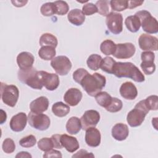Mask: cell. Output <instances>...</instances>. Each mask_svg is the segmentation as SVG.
I'll list each match as a JSON object with an SVG mask.
<instances>
[{"mask_svg":"<svg viewBox=\"0 0 158 158\" xmlns=\"http://www.w3.org/2000/svg\"><path fill=\"white\" fill-rule=\"evenodd\" d=\"M118 78H130L136 82H143L145 80L144 75L139 69L131 62H115L113 73Z\"/></svg>","mask_w":158,"mask_h":158,"instance_id":"1","label":"cell"},{"mask_svg":"<svg viewBox=\"0 0 158 158\" xmlns=\"http://www.w3.org/2000/svg\"><path fill=\"white\" fill-rule=\"evenodd\" d=\"M106 83V77L99 73H94L93 75L87 73L80 83L83 89L90 96H95L101 92L105 87Z\"/></svg>","mask_w":158,"mask_h":158,"instance_id":"2","label":"cell"},{"mask_svg":"<svg viewBox=\"0 0 158 158\" xmlns=\"http://www.w3.org/2000/svg\"><path fill=\"white\" fill-rule=\"evenodd\" d=\"M149 110L146 106L144 99L138 102L135 108L130 110L127 116V121L131 127H136L141 125Z\"/></svg>","mask_w":158,"mask_h":158,"instance_id":"3","label":"cell"},{"mask_svg":"<svg viewBox=\"0 0 158 158\" xmlns=\"http://www.w3.org/2000/svg\"><path fill=\"white\" fill-rule=\"evenodd\" d=\"M18 78L22 83L33 89H41L43 86L39 71L36 70L34 67L25 70H19L18 72Z\"/></svg>","mask_w":158,"mask_h":158,"instance_id":"4","label":"cell"},{"mask_svg":"<svg viewBox=\"0 0 158 158\" xmlns=\"http://www.w3.org/2000/svg\"><path fill=\"white\" fill-rule=\"evenodd\" d=\"M140 20L143 30L148 34H154L158 32V23L156 18L146 10H139L135 14Z\"/></svg>","mask_w":158,"mask_h":158,"instance_id":"5","label":"cell"},{"mask_svg":"<svg viewBox=\"0 0 158 158\" xmlns=\"http://www.w3.org/2000/svg\"><path fill=\"white\" fill-rule=\"evenodd\" d=\"M1 95L3 102L8 106L13 107L15 106L18 101L19 91L18 88L15 85L1 83Z\"/></svg>","mask_w":158,"mask_h":158,"instance_id":"6","label":"cell"},{"mask_svg":"<svg viewBox=\"0 0 158 158\" xmlns=\"http://www.w3.org/2000/svg\"><path fill=\"white\" fill-rule=\"evenodd\" d=\"M29 125L35 129L40 131L46 130L50 126L49 117L42 113H35L30 112L28 115Z\"/></svg>","mask_w":158,"mask_h":158,"instance_id":"7","label":"cell"},{"mask_svg":"<svg viewBox=\"0 0 158 158\" xmlns=\"http://www.w3.org/2000/svg\"><path fill=\"white\" fill-rule=\"evenodd\" d=\"M106 23L108 30L114 35L120 34L123 30V17L120 13L110 12L106 16Z\"/></svg>","mask_w":158,"mask_h":158,"instance_id":"8","label":"cell"},{"mask_svg":"<svg viewBox=\"0 0 158 158\" xmlns=\"http://www.w3.org/2000/svg\"><path fill=\"white\" fill-rule=\"evenodd\" d=\"M51 65L59 75L64 76L68 74L72 68V62L65 56H59L54 57L51 61Z\"/></svg>","mask_w":158,"mask_h":158,"instance_id":"9","label":"cell"},{"mask_svg":"<svg viewBox=\"0 0 158 158\" xmlns=\"http://www.w3.org/2000/svg\"><path fill=\"white\" fill-rule=\"evenodd\" d=\"M100 120L99 113L95 110H88L85 112L80 118L81 128L86 130L89 128L95 127Z\"/></svg>","mask_w":158,"mask_h":158,"instance_id":"10","label":"cell"},{"mask_svg":"<svg viewBox=\"0 0 158 158\" xmlns=\"http://www.w3.org/2000/svg\"><path fill=\"white\" fill-rule=\"evenodd\" d=\"M142 62L140 65L143 72L146 75H151L156 70L154 64L155 54L152 51L143 52L141 55Z\"/></svg>","mask_w":158,"mask_h":158,"instance_id":"11","label":"cell"},{"mask_svg":"<svg viewBox=\"0 0 158 158\" xmlns=\"http://www.w3.org/2000/svg\"><path fill=\"white\" fill-rule=\"evenodd\" d=\"M136 48L131 43L117 44L113 56L117 59H128L131 57L135 53Z\"/></svg>","mask_w":158,"mask_h":158,"instance_id":"12","label":"cell"},{"mask_svg":"<svg viewBox=\"0 0 158 158\" xmlns=\"http://www.w3.org/2000/svg\"><path fill=\"white\" fill-rule=\"evenodd\" d=\"M40 77L43 85L49 91H54L59 85V78L57 74L50 73L46 71H39Z\"/></svg>","mask_w":158,"mask_h":158,"instance_id":"13","label":"cell"},{"mask_svg":"<svg viewBox=\"0 0 158 158\" xmlns=\"http://www.w3.org/2000/svg\"><path fill=\"white\" fill-rule=\"evenodd\" d=\"M138 44L143 51H156L158 46V40L154 36L143 33L139 37Z\"/></svg>","mask_w":158,"mask_h":158,"instance_id":"14","label":"cell"},{"mask_svg":"<svg viewBox=\"0 0 158 158\" xmlns=\"http://www.w3.org/2000/svg\"><path fill=\"white\" fill-rule=\"evenodd\" d=\"M28 117L23 112H19L14 115L10 121V128L15 132H20L24 130L27 125Z\"/></svg>","mask_w":158,"mask_h":158,"instance_id":"15","label":"cell"},{"mask_svg":"<svg viewBox=\"0 0 158 158\" xmlns=\"http://www.w3.org/2000/svg\"><path fill=\"white\" fill-rule=\"evenodd\" d=\"M35 58L29 52H22L17 57V63L20 70H27L33 67Z\"/></svg>","mask_w":158,"mask_h":158,"instance_id":"16","label":"cell"},{"mask_svg":"<svg viewBox=\"0 0 158 158\" xmlns=\"http://www.w3.org/2000/svg\"><path fill=\"white\" fill-rule=\"evenodd\" d=\"M119 92L122 97L127 100H133L138 96V91L136 86L130 81L122 83Z\"/></svg>","mask_w":158,"mask_h":158,"instance_id":"17","label":"cell"},{"mask_svg":"<svg viewBox=\"0 0 158 158\" xmlns=\"http://www.w3.org/2000/svg\"><path fill=\"white\" fill-rule=\"evenodd\" d=\"M82 99V93L77 88H72L69 89L64 96V101L70 106H75Z\"/></svg>","mask_w":158,"mask_h":158,"instance_id":"18","label":"cell"},{"mask_svg":"<svg viewBox=\"0 0 158 158\" xmlns=\"http://www.w3.org/2000/svg\"><path fill=\"white\" fill-rule=\"evenodd\" d=\"M100 131L95 127L89 128L86 130L85 142L90 147H97L101 143Z\"/></svg>","mask_w":158,"mask_h":158,"instance_id":"19","label":"cell"},{"mask_svg":"<svg viewBox=\"0 0 158 158\" xmlns=\"http://www.w3.org/2000/svg\"><path fill=\"white\" fill-rule=\"evenodd\" d=\"M49 107L48 99L45 96H40L33 100L30 104L31 112L35 113H43Z\"/></svg>","mask_w":158,"mask_h":158,"instance_id":"20","label":"cell"},{"mask_svg":"<svg viewBox=\"0 0 158 158\" xmlns=\"http://www.w3.org/2000/svg\"><path fill=\"white\" fill-rule=\"evenodd\" d=\"M60 143L63 148H64L69 152H74L79 148V143L76 138L66 134L61 135Z\"/></svg>","mask_w":158,"mask_h":158,"instance_id":"21","label":"cell"},{"mask_svg":"<svg viewBox=\"0 0 158 158\" xmlns=\"http://www.w3.org/2000/svg\"><path fill=\"white\" fill-rule=\"evenodd\" d=\"M128 126L122 123H116L112 128V136L117 141H123L128 136Z\"/></svg>","mask_w":158,"mask_h":158,"instance_id":"22","label":"cell"},{"mask_svg":"<svg viewBox=\"0 0 158 158\" xmlns=\"http://www.w3.org/2000/svg\"><path fill=\"white\" fill-rule=\"evenodd\" d=\"M67 19L69 21L74 25H81L85 20V15L82 12V10L78 9H74L71 10L68 15Z\"/></svg>","mask_w":158,"mask_h":158,"instance_id":"23","label":"cell"},{"mask_svg":"<svg viewBox=\"0 0 158 158\" xmlns=\"http://www.w3.org/2000/svg\"><path fill=\"white\" fill-rule=\"evenodd\" d=\"M67 131L70 135L77 134L81 128L80 119L77 117H70L66 123Z\"/></svg>","mask_w":158,"mask_h":158,"instance_id":"24","label":"cell"},{"mask_svg":"<svg viewBox=\"0 0 158 158\" xmlns=\"http://www.w3.org/2000/svg\"><path fill=\"white\" fill-rule=\"evenodd\" d=\"M125 24L127 28L132 33L137 32L141 27V22L136 15H130L126 18Z\"/></svg>","mask_w":158,"mask_h":158,"instance_id":"25","label":"cell"},{"mask_svg":"<svg viewBox=\"0 0 158 158\" xmlns=\"http://www.w3.org/2000/svg\"><path fill=\"white\" fill-rule=\"evenodd\" d=\"M52 112L59 117L66 116L70 112V107L62 102H57L52 106Z\"/></svg>","mask_w":158,"mask_h":158,"instance_id":"26","label":"cell"},{"mask_svg":"<svg viewBox=\"0 0 158 158\" xmlns=\"http://www.w3.org/2000/svg\"><path fill=\"white\" fill-rule=\"evenodd\" d=\"M40 45L42 46H51L54 48L57 46V38L51 33H46L43 34L40 38Z\"/></svg>","mask_w":158,"mask_h":158,"instance_id":"27","label":"cell"},{"mask_svg":"<svg viewBox=\"0 0 158 158\" xmlns=\"http://www.w3.org/2000/svg\"><path fill=\"white\" fill-rule=\"evenodd\" d=\"M56 54L55 48L51 46H42L38 51L40 57L45 60H52L56 56Z\"/></svg>","mask_w":158,"mask_h":158,"instance_id":"28","label":"cell"},{"mask_svg":"<svg viewBox=\"0 0 158 158\" xmlns=\"http://www.w3.org/2000/svg\"><path fill=\"white\" fill-rule=\"evenodd\" d=\"M94 97L97 103L105 109L110 104L112 99V97L106 91H101Z\"/></svg>","mask_w":158,"mask_h":158,"instance_id":"29","label":"cell"},{"mask_svg":"<svg viewBox=\"0 0 158 158\" xmlns=\"http://www.w3.org/2000/svg\"><path fill=\"white\" fill-rule=\"evenodd\" d=\"M102 60V58L100 55L96 54H91L88 57L86 60L87 66L92 70H97L101 67Z\"/></svg>","mask_w":158,"mask_h":158,"instance_id":"30","label":"cell"},{"mask_svg":"<svg viewBox=\"0 0 158 158\" xmlns=\"http://www.w3.org/2000/svg\"><path fill=\"white\" fill-rule=\"evenodd\" d=\"M116 44L110 40H106L102 41L100 45L101 51L106 56L113 55L115 50Z\"/></svg>","mask_w":158,"mask_h":158,"instance_id":"31","label":"cell"},{"mask_svg":"<svg viewBox=\"0 0 158 158\" xmlns=\"http://www.w3.org/2000/svg\"><path fill=\"white\" fill-rule=\"evenodd\" d=\"M115 62L116 61L114 60L112 57H106L102 59L100 68L102 69V71L109 74H112L114 67Z\"/></svg>","mask_w":158,"mask_h":158,"instance_id":"32","label":"cell"},{"mask_svg":"<svg viewBox=\"0 0 158 158\" xmlns=\"http://www.w3.org/2000/svg\"><path fill=\"white\" fill-rule=\"evenodd\" d=\"M54 4L55 6V14L59 15H64L68 12L69 6L65 1H56L54 2Z\"/></svg>","mask_w":158,"mask_h":158,"instance_id":"33","label":"cell"},{"mask_svg":"<svg viewBox=\"0 0 158 158\" xmlns=\"http://www.w3.org/2000/svg\"><path fill=\"white\" fill-rule=\"evenodd\" d=\"M109 2L106 0H99L96 2V6L98 9V12L102 15L107 16L109 12Z\"/></svg>","mask_w":158,"mask_h":158,"instance_id":"34","label":"cell"},{"mask_svg":"<svg viewBox=\"0 0 158 158\" xmlns=\"http://www.w3.org/2000/svg\"><path fill=\"white\" fill-rule=\"evenodd\" d=\"M109 4L110 5L112 10L114 11H122L128 8V1L126 0H112L110 1Z\"/></svg>","mask_w":158,"mask_h":158,"instance_id":"35","label":"cell"},{"mask_svg":"<svg viewBox=\"0 0 158 158\" xmlns=\"http://www.w3.org/2000/svg\"><path fill=\"white\" fill-rule=\"evenodd\" d=\"M38 147L40 150L46 152L52 149L54 145L51 138H43L38 142Z\"/></svg>","mask_w":158,"mask_h":158,"instance_id":"36","label":"cell"},{"mask_svg":"<svg viewBox=\"0 0 158 158\" xmlns=\"http://www.w3.org/2000/svg\"><path fill=\"white\" fill-rule=\"evenodd\" d=\"M123 107L122 101L117 98H112L110 104L106 108V109L110 112H117L120 111Z\"/></svg>","mask_w":158,"mask_h":158,"instance_id":"37","label":"cell"},{"mask_svg":"<svg viewBox=\"0 0 158 158\" xmlns=\"http://www.w3.org/2000/svg\"><path fill=\"white\" fill-rule=\"evenodd\" d=\"M40 12L43 15L46 17H49L54 15L55 14V6L54 2L43 4L40 8Z\"/></svg>","mask_w":158,"mask_h":158,"instance_id":"38","label":"cell"},{"mask_svg":"<svg viewBox=\"0 0 158 158\" xmlns=\"http://www.w3.org/2000/svg\"><path fill=\"white\" fill-rule=\"evenodd\" d=\"M36 143V139L33 135H30L22 138L19 141V144L23 148H31Z\"/></svg>","mask_w":158,"mask_h":158,"instance_id":"39","label":"cell"},{"mask_svg":"<svg viewBox=\"0 0 158 158\" xmlns=\"http://www.w3.org/2000/svg\"><path fill=\"white\" fill-rule=\"evenodd\" d=\"M144 102L146 107L150 110H157L158 109V97L157 95H151L148 96Z\"/></svg>","mask_w":158,"mask_h":158,"instance_id":"40","label":"cell"},{"mask_svg":"<svg viewBox=\"0 0 158 158\" xmlns=\"http://www.w3.org/2000/svg\"><path fill=\"white\" fill-rule=\"evenodd\" d=\"M2 148L3 151L7 154L12 153L15 149V144L14 141L11 138H6L4 140Z\"/></svg>","mask_w":158,"mask_h":158,"instance_id":"41","label":"cell"},{"mask_svg":"<svg viewBox=\"0 0 158 158\" xmlns=\"http://www.w3.org/2000/svg\"><path fill=\"white\" fill-rule=\"evenodd\" d=\"M82 12L85 15H91L98 12V9L95 4L88 2L83 6Z\"/></svg>","mask_w":158,"mask_h":158,"instance_id":"42","label":"cell"},{"mask_svg":"<svg viewBox=\"0 0 158 158\" xmlns=\"http://www.w3.org/2000/svg\"><path fill=\"white\" fill-rule=\"evenodd\" d=\"M87 73H88V72L85 69H83V68L78 69L73 73V79L75 82L80 84L81 80Z\"/></svg>","mask_w":158,"mask_h":158,"instance_id":"43","label":"cell"},{"mask_svg":"<svg viewBox=\"0 0 158 158\" xmlns=\"http://www.w3.org/2000/svg\"><path fill=\"white\" fill-rule=\"evenodd\" d=\"M60 136L61 135H59V134H55L52 135L51 138L52 141L54 148L62 149L63 148L60 143Z\"/></svg>","mask_w":158,"mask_h":158,"instance_id":"44","label":"cell"},{"mask_svg":"<svg viewBox=\"0 0 158 158\" xmlns=\"http://www.w3.org/2000/svg\"><path fill=\"white\" fill-rule=\"evenodd\" d=\"M62 154L60 151L54 150V149H51L48 151L45 152V153L43 155V157H62Z\"/></svg>","mask_w":158,"mask_h":158,"instance_id":"45","label":"cell"},{"mask_svg":"<svg viewBox=\"0 0 158 158\" xmlns=\"http://www.w3.org/2000/svg\"><path fill=\"white\" fill-rule=\"evenodd\" d=\"M94 157V156L91 152H88L86 150L81 149L77 152L75 154L72 156V157Z\"/></svg>","mask_w":158,"mask_h":158,"instance_id":"46","label":"cell"},{"mask_svg":"<svg viewBox=\"0 0 158 158\" xmlns=\"http://www.w3.org/2000/svg\"><path fill=\"white\" fill-rule=\"evenodd\" d=\"M143 2V1H128V8L130 9H134L142 5Z\"/></svg>","mask_w":158,"mask_h":158,"instance_id":"47","label":"cell"},{"mask_svg":"<svg viewBox=\"0 0 158 158\" xmlns=\"http://www.w3.org/2000/svg\"><path fill=\"white\" fill-rule=\"evenodd\" d=\"M11 2L14 4V6L19 7L24 6L27 3L28 1H12Z\"/></svg>","mask_w":158,"mask_h":158,"instance_id":"48","label":"cell"},{"mask_svg":"<svg viewBox=\"0 0 158 158\" xmlns=\"http://www.w3.org/2000/svg\"><path fill=\"white\" fill-rule=\"evenodd\" d=\"M15 157H31V156L28 152H26V151H22V152H19Z\"/></svg>","mask_w":158,"mask_h":158,"instance_id":"49","label":"cell"},{"mask_svg":"<svg viewBox=\"0 0 158 158\" xmlns=\"http://www.w3.org/2000/svg\"><path fill=\"white\" fill-rule=\"evenodd\" d=\"M1 124H2L4 122L6 121L7 115L6 113L2 109H1Z\"/></svg>","mask_w":158,"mask_h":158,"instance_id":"50","label":"cell"}]
</instances>
